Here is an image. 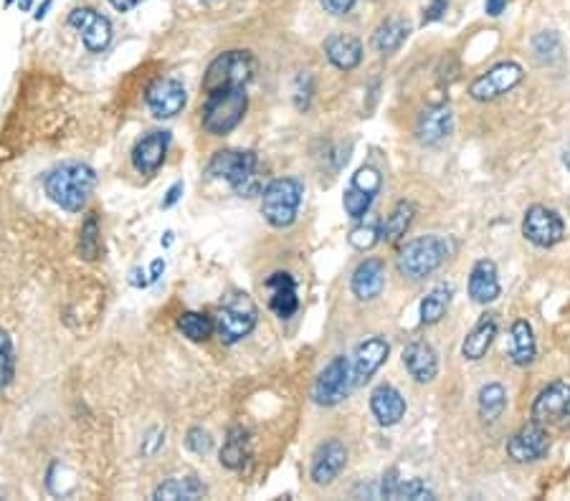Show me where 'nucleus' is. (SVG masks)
<instances>
[{
  "mask_svg": "<svg viewBox=\"0 0 570 501\" xmlns=\"http://www.w3.org/2000/svg\"><path fill=\"white\" fill-rule=\"evenodd\" d=\"M46 195L54 200L59 208L69 213H79L87 208L89 198L97 185V175L84 162H66L46 175Z\"/></svg>",
  "mask_w": 570,
  "mask_h": 501,
  "instance_id": "nucleus-1",
  "label": "nucleus"
},
{
  "mask_svg": "<svg viewBox=\"0 0 570 501\" xmlns=\"http://www.w3.org/2000/svg\"><path fill=\"white\" fill-rule=\"evenodd\" d=\"M246 109H249V97H246L244 87L221 89V92L206 94V104H203V130L216 137L228 135V132L239 127Z\"/></svg>",
  "mask_w": 570,
  "mask_h": 501,
  "instance_id": "nucleus-2",
  "label": "nucleus"
},
{
  "mask_svg": "<svg viewBox=\"0 0 570 501\" xmlns=\"http://www.w3.org/2000/svg\"><path fill=\"white\" fill-rule=\"evenodd\" d=\"M256 322H259V309H256L254 299L244 291H234L223 299L221 309H218L216 319V332L221 337L223 345H236L244 337H249L254 332Z\"/></svg>",
  "mask_w": 570,
  "mask_h": 501,
  "instance_id": "nucleus-3",
  "label": "nucleus"
},
{
  "mask_svg": "<svg viewBox=\"0 0 570 501\" xmlns=\"http://www.w3.org/2000/svg\"><path fill=\"white\" fill-rule=\"evenodd\" d=\"M449 251L451 246L444 236H424L408 241L398 256V271L411 281L426 279L449 259Z\"/></svg>",
  "mask_w": 570,
  "mask_h": 501,
  "instance_id": "nucleus-4",
  "label": "nucleus"
},
{
  "mask_svg": "<svg viewBox=\"0 0 570 501\" xmlns=\"http://www.w3.org/2000/svg\"><path fill=\"white\" fill-rule=\"evenodd\" d=\"M304 198V185L297 178H279L269 183L261 195V213L274 228H289L297 221L299 205Z\"/></svg>",
  "mask_w": 570,
  "mask_h": 501,
  "instance_id": "nucleus-5",
  "label": "nucleus"
},
{
  "mask_svg": "<svg viewBox=\"0 0 570 501\" xmlns=\"http://www.w3.org/2000/svg\"><path fill=\"white\" fill-rule=\"evenodd\" d=\"M256 74V59L249 51H226V54L216 56L208 66L206 76H203V92L213 94L221 89L244 87L254 79Z\"/></svg>",
  "mask_w": 570,
  "mask_h": 501,
  "instance_id": "nucleus-6",
  "label": "nucleus"
},
{
  "mask_svg": "<svg viewBox=\"0 0 570 501\" xmlns=\"http://www.w3.org/2000/svg\"><path fill=\"white\" fill-rule=\"evenodd\" d=\"M256 155L251 150H221L208 162V175L218 180H226L239 195L249 198L254 193V173H256Z\"/></svg>",
  "mask_w": 570,
  "mask_h": 501,
  "instance_id": "nucleus-7",
  "label": "nucleus"
},
{
  "mask_svg": "<svg viewBox=\"0 0 570 501\" xmlns=\"http://www.w3.org/2000/svg\"><path fill=\"white\" fill-rule=\"evenodd\" d=\"M522 236L538 248H553L555 243L563 241L565 223L558 211L548 205H532L527 208L525 221H522Z\"/></svg>",
  "mask_w": 570,
  "mask_h": 501,
  "instance_id": "nucleus-8",
  "label": "nucleus"
},
{
  "mask_svg": "<svg viewBox=\"0 0 570 501\" xmlns=\"http://www.w3.org/2000/svg\"><path fill=\"white\" fill-rule=\"evenodd\" d=\"M532 421L540 426H568L570 423V383L555 380L532 403Z\"/></svg>",
  "mask_w": 570,
  "mask_h": 501,
  "instance_id": "nucleus-9",
  "label": "nucleus"
},
{
  "mask_svg": "<svg viewBox=\"0 0 570 501\" xmlns=\"http://www.w3.org/2000/svg\"><path fill=\"white\" fill-rule=\"evenodd\" d=\"M522 66L515 61H502V64L492 66L487 74H482L479 79L472 81L469 94H472L474 102H494L500 99L502 94L512 92L522 81Z\"/></svg>",
  "mask_w": 570,
  "mask_h": 501,
  "instance_id": "nucleus-10",
  "label": "nucleus"
},
{
  "mask_svg": "<svg viewBox=\"0 0 570 501\" xmlns=\"http://www.w3.org/2000/svg\"><path fill=\"white\" fill-rule=\"evenodd\" d=\"M353 385V375H350V362L345 357H332L330 365L317 375L315 388H312V398L317 405H337L342 398H348V390Z\"/></svg>",
  "mask_w": 570,
  "mask_h": 501,
  "instance_id": "nucleus-11",
  "label": "nucleus"
},
{
  "mask_svg": "<svg viewBox=\"0 0 570 501\" xmlns=\"http://www.w3.org/2000/svg\"><path fill=\"white\" fill-rule=\"evenodd\" d=\"M145 102L147 107H150L152 117L173 119L183 112L185 102H188V94H185V87L178 79H158L147 89Z\"/></svg>",
  "mask_w": 570,
  "mask_h": 501,
  "instance_id": "nucleus-12",
  "label": "nucleus"
},
{
  "mask_svg": "<svg viewBox=\"0 0 570 501\" xmlns=\"http://www.w3.org/2000/svg\"><path fill=\"white\" fill-rule=\"evenodd\" d=\"M550 448V436L540 423H527L522 426L515 436L507 441V453H510L512 461L517 464H532V461H540V458L548 453Z\"/></svg>",
  "mask_w": 570,
  "mask_h": 501,
  "instance_id": "nucleus-13",
  "label": "nucleus"
},
{
  "mask_svg": "<svg viewBox=\"0 0 570 501\" xmlns=\"http://www.w3.org/2000/svg\"><path fill=\"white\" fill-rule=\"evenodd\" d=\"M69 23L82 31V41L92 54H102L112 41V23L94 8H76L69 16Z\"/></svg>",
  "mask_w": 570,
  "mask_h": 501,
  "instance_id": "nucleus-14",
  "label": "nucleus"
},
{
  "mask_svg": "<svg viewBox=\"0 0 570 501\" xmlns=\"http://www.w3.org/2000/svg\"><path fill=\"white\" fill-rule=\"evenodd\" d=\"M345 464H348V448L342 446L340 441H335V438L322 443L317 448L315 458H312V481L317 486H330L342 474Z\"/></svg>",
  "mask_w": 570,
  "mask_h": 501,
  "instance_id": "nucleus-15",
  "label": "nucleus"
},
{
  "mask_svg": "<svg viewBox=\"0 0 570 501\" xmlns=\"http://www.w3.org/2000/svg\"><path fill=\"white\" fill-rule=\"evenodd\" d=\"M170 147V132H150L132 150V165L140 175H155L163 167Z\"/></svg>",
  "mask_w": 570,
  "mask_h": 501,
  "instance_id": "nucleus-16",
  "label": "nucleus"
},
{
  "mask_svg": "<svg viewBox=\"0 0 570 501\" xmlns=\"http://www.w3.org/2000/svg\"><path fill=\"white\" fill-rule=\"evenodd\" d=\"M451 130H454V114L449 104H434L424 109L416 122V137L421 145H439L451 135Z\"/></svg>",
  "mask_w": 570,
  "mask_h": 501,
  "instance_id": "nucleus-17",
  "label": "nucleus"
},
{
  "mask_svg": "<svg viewBox=\"0 0 570 501\" xmlns=\"http://www.w3.org/2000/svg\"><path fill=\"white\" fill-rule=\"evenodd\" d=\"M388 352H391V347L380 337H368L363 345H358L353 362V385L368 383L375 375V370L388 360Z\"/></svg>",
  "mask_w": 570,
  "mask_h": 501,
  "instance_id": "nucleus-18",
  "label": "nucleus"
},
{
  "mask_svg": "<svg viewBox=\"0 0 570 501\" xmlns=\"http://www.w3.org/2000/svg\"><path fill=\"white\" fill-rule=\"evenodd\" d=\"M266 289L272 291L269 307L279 319H289L297 314L299 299H297V281L287 271H277L266 279Z\"/></svg>",
  "mask_w": 570,
  "mask_h": 501,
  "instance_id": "nucleus-19",
  "label": "nucleus"
},
{
  "mask_svg": "<svg viewBox=\"0 0 570 501\" xmlns=\"http://www.w3.org/2000/svg\"><path fill=\"white\" fill-rule=\"evenodd\" d=\"M353 294L360 302H373L380 297V291L386 286V264L380 259H365L358 269L353 271Z\"/></svg>",
  "mask_w": 570,
  "mask_h": 501,
  "instance_id": "nucleus-20",
  "label": "nucleus"
},
{
  "mask_svg": "<svg viewBox=\"0 0 570 501\" xmlns=\"http://www.w3.org/2000/svg\"><path fill=\"white\" fill-rule=\"evenodd\" d=\"M403 365L416 383H431L439 372V357L429 342H411L403 350Z\"/></svg>",
  "mask_w": 570,
  "mask_h": 501,
  "instance_id": "nucleus-21",
  "label": "nucleus"
},
{
  "mask_svg": "<svg viewBox=\"0 0 570 501\" xmlns=\"http://www.w3.org/2000/svg\"><path fill=\"white\" fill-rule=\"evenodd\" d=\"M370 410L380 426H396L406 415V400L393 385H378L370 395Z\"/></svg>",
  "mask_w": 570,
  "mask_h": 501,
  "instance_id": "nucleus-22",
  "label": "nucleus"
},
{
  "mask_svg": "<svg viewBox=\"0 0 570 501\" xmlns=\"http://www.w3.org/2000/svg\"><path fill=\"white\" fill-rule=\"evenodd\" d=\"M500 279H497V266L489 259H482L474 264L472 274H469V297L477 304H492L500 297Z\"/></svg>",
  "mask_w": 570,
  "mask_h": 501,
  "instance_id": "nucleus-23",
  "label": "nucleus"
},
{
  "mask_svg": "<svg viewBox=\"0 0 570 501\" xmlns=\"http://www.w3.org/2000/svg\"><path fill=\"white\" fill-rule=\"evenodd\" d=\"M325 54L330 64L340 71H353L363 61V44L355 36L335 33L325 41Z\"/></svg>",
  "mask_w": 570,
  "mask_h": 501,
  "instance_id": "nucleus-24",
  "label": "nucleus"
},
{
  "mask_svg": "<svg viewBox=\"0 0 570 501\" xmlns=\"http://www.w3.org/2000/svg\"><path fill=\"white\" fill-rule=\"evenodd\" d=\"M208 494V486L203 484L198 476H178V479H168L152 491V499L155 501H196L203 499Z\"/></svg>",
  "mask_w": 570,
  "mask_h": 501,
  "instance_id": "nucleus-25",
  "label": "nucleus"
},
{
  "mask_svg": "<svg viewBox=\"0 0 570 501\" xmlns=\"http://www.w3.org/2000/svg\"><path fill=\"white\" fill-rule=\"evenodd\" d=\"M494 337H497V319H494V314H482L472 332L467 334V340H464L462 355L467 360H482L489 352V347H492Z\"/></svg>",
  "mask_w": 570,
  "mask_h": 501,
  "instance_id": "nucleus-26",
  "label": "nucleus"
},
{
  "mask_svg": "<svg viewBox=\"0 0 570 501\" xmlns=\"http://www.w3.org/2000/svg\"><path fill=\"white\" fill-rule=\"evenodd\" d=\"M411 26H408L406 18L391 16L388 21H383L378 26V31L373 33V49L378 54H396L403 44H406Z\"/></svg>",
  "mask_w": 570,
  "mask_h": 501,
  "instance_id": "nucleus-27",
  "label": "nucleus"
},
{
  "mask_svg": "<svg viewBox=\"0 0 570 501\" xmlns=\"http://www.w3.org/2000/svg\"><path fill=\"white\" fill-rule=\"evenodd\" d=\"M535 352H538V347H535V334H532L530 322L517 319L510 329V360L515 365L527 367L535 360Z\"/></svg>",
  "mask_w": 570,
  "mask_h": 501,
  "instance_id": "nucleus-28",
  "label": "nucleus"
},
{
  "mask_svg": "<svg viewBox=\"0 0 570 501\" xmlns=\"http://www.w3.org/2000/svg\"><path fill=\"white\" fill-rule=\"evenodd\" d=\"M413 216H416V208H413V203H408V200H401V203L393 208L391 216L380 223V241H386V243L401 241V238L408 233V228H411Z\"/></svg>",
  "mask_w": 570,
  "mask_h": 501,
  "instance_id": "nucleus-29",
  "label": "nucleus"
},
{
  "mask_svg": "<svg viewBox=\"0 0 570 501\" xmlns=\"http://www.w3.org/2000/svg\"><path fill=\"white\" fill-rule=\"evenodd\" d=\"M251 453V443H249V433L244 428H231L228 431L226 443L221 448V466L226 469L236 471L246 464V458Z\"/></svg>",
  "mask_w": 570,
  "mask_h": 501,
  "instance_id": "nucleus-30",
  "label": "nucleus"
},
{
  "mask_svg": "<svg viewBox=\"0 0 570 501\" xmlns=\"http://www.w3.org/2000/svg\"><path fill=\"white\" fill-rule=\"evenodd\" d=\"M451 302V286L439 284L429 291L421 302V324L431 327V324H439L444 319L446 309Z\"/></svg>",
  "mask_w": 570,
  "mask_h": 501,
  "instance_id": "nucleus-31",
  "label": "nucleus"
},
{
  "mask_svg": "<svg viewBox=\"0 0 570 501\" xmlns=\"http://www.w3.org/2000/svg\"><path fill=\"white\" fill-rule=\"evenodd\" d=\"M178 329L190 342H206L216 332V324H213V319L208 314L183 312L178 317Z\"/></svg>",
  "mask_w": 570,
  "mask_h": 501,
  "instance_id": "nucleus-32",
  "label": "nucleus"
},
{
  "mask_svg": "<svg viewBox=\"0 0 570 501\" xmlns=\"http://www.w3.org/2000/svg\"><path fill=\"white\" fill-rule=\"evenodd\" d=\"M507 408V393L500 383L484 385L479 390V415L484 421H497Z\"/></svg>",
  "mask_w": 570,
  "mask_h": 501,
  "instance_id": "nucleus-33",
  "label": "nucleus"
},
{
  "mask_svg": "<svg viewBox=\"0 0 570 501\" xmlns=\"http://www.w3.org/2000/svg\"><path fill=\"white\" fill-rule=\"evenodd\" d=\"M99 251H102V231H99V218L89 213L82 223V233H79V256L84 261H97Z\"/></svg>",
  "mask_w": 570,
  "mask_h": 501,
  "instance_id": "nucleus-34",
  "label": "nucleus"
},
{
  "mask_svg": "<svg viewBox=\"0 0 570 501\" xmlns=\"http://www.w3.org/2000/svg\"><path fill=\"white\" fill-rule=\"evenodd\" d=\"M16 375V355H13V342L6 329H0V390L8 388Z\"/></svg>",
  "mask_w": 570,
  "mask_h": 501,
  "instance_id": "nucleus-35",
  "label": "nucleus"
},
{
  "mask_svg": "<svg viewBox=\"0 0 570 501\" xmlns=\"http://www.w3.org/2000/svg\"><path fill=\"white\" fill-rule=\"evenodd\" d=\"M342 205H345V211H348L350 218H363L365 213L370 211V205H373V195L363 193V190H358L355 185H350V188L345 190V195H342Z\"/></svg>",
  "mask_w": 570,
  "mask_h": 501,
  "instance_id": "nucleus-36",
  "label": "nucleus"
},
{
  "mask_svg": "<svg viewBox=\"0 0 570 501\" xmlns=\"http://www.w3.org/2000/svg\"><path fill=\"white\" fill-rule=\"evenodd\" d=\"M396 499L426 501V499H434V491H431L421 479H401V484H398V491H396Z\"/></svg>",
  "mask_w": 570,
  "mask_h": 501,
  "instance_id": "nucleus-37",
  "label": "nucleus"
},
{
  "mask_svg": "<svg viewBox=\"0 0 570 501\" xmlns=\"http://www.w3.org/2000/svg\"><path fill=\"white\" fill-rule=\"evenodd\" d=\"M348 238H350V246L358 248V251H370V248L380 241V226H375V223L358 226L350 231Z\"/></svg>",
  "mask_w": 570,
  "mask_h": 501,
  "instance_id": "nucleus-38",
  "label": "nucleus"
},
{
  "mask_svg": "<svg viewBox=\"0 0 570 501\" xmlns=\"http://www.w3.org/2000/svg\"><path fill=\"white\" fill-rule=\"evenodd\" d=\"M185 446H188V451L196 453V456H206V453H211L213 448V438L211 433L196 426L185 433Z\"/></svg>",
  "mask_w": 570,
  "mask_h": 501,
  "instance_id": "nucleus-39",
  "label": "nucleus"
},
{
  "mask_svg": "<svg viewBox=\"0 0 570 501\" xmlns=\"http://www.w3.org/2000/svg\"><path fill=\"white\" fill-rule=\"evenodd\" d=\"M380 173L378 170H373V167H360L358 173H355V178H353V185L358 190H363V193H368V195H378V190H380Z\"/></svg>",
  "mask_w": 570,
  "mask_h": 501,
  "instance_id": "nucleus-40",
  "label": "nucleus"
},
{
  "mask_svg": "<svg viewBox=\"0 0 570 501\" xmlns=\"http://www.w3.org/2000/svg\"><path fill=\"white\" fill-rule=\"evenodd\" d=\"M165 443V431L163 428H150L147 436L142 438V456H152V453H158V448Z\"/></svg>",
  "mask_w": 570,
  "mask_h": 501,
  "instance_id": "nucleus-41",
  "label": "nucleus"
},
{
  "mask_svg": "<svg viewBox=\"0 0 570 501\" xmlns=\"http://www.w3.org/2000/svg\"><path fill=\"white\" fill-rule=\"evenodd\" d=\"M398 484H401L398 471L391 469L386 476H383V481H380V496H383V499H396Z\"/></svg>",
  "mask_w": 570,
  "mask_h": 501,
  "instance_id": "nucleus-42",
  "label": "nucleus"
},
{
  "mask_svg": "<svg viewBox=\"0 0 570 501\" xmlns=\"http://www.w3.org/2000/svg\"><path fill=\"white\" fill-rule=\"evenodd\" d=\"M320 3L327 13H332V16H345V13L353 11L355 6V0H320Z\"/></svg>",
  "mask_w": 570,
  "mask_h": 501,
  "instance_id": "nucleus-43",
  "label": "nucleus"
},
{
  "mask_svg": "<svg viewBox=\"0 0 570 501\" xmlns=\"http://www.w3.org/2000/svg\"><path fill=\"white\" fill-rule=\"evenodd\" d=\"M446 6H449V0H429V6L424 8V23L439 21L446 13Z\"/></svg>",
  "mask_w": 570,
  "mask_h": 501,
  "instance_id": "nucleus-44",
  "label": "nucleus"
},
{
  "mask_svg": "<svg viewBox=\"0 0 570 501\" xmlns=\"http://www.w3.org/2000/svg\"><path fill=\"white\" fill-rule=\"evenodd\" d=\"M130 284L137 286V289H145V286L152 284V281H150V276H147V271L132 269L130 271Z\"/></svg>",
  "mask_w": 570,
  "mask_h": 501,
  "instance_id": "nucleus-45",
  "label": "nucleus"
},
{
  "mask_svg": "<svg viewBox=\"0 0 570 501\" xmlns=\"http://www.w3.org/2000/svg\"><path fill=\"white\" fill-rule=\"evenodd\" d=\"M180 195H183V183H175L173 188L168 190V195L163 198V208H173V205L180 200Z\"/></svg>",
  "mask_w": 570,
  "mask_h": 501,
  "instance_id": "nucleus-46",
  "label": "nucleus"
},
{
  "mask_svg": "<svg viewBox=\"0 0 570 501\" xmlns=\"http://www.w3.org/2000/svg\"><path fill=\"white\" fill-rule=\"evenodd\" d=\"M505 8H507V0H487L484 11H487V16L497 18V16H502V13H505Z\"/></svg>",
  "mask_w": 570,
  "mask_h": 501,
  "instance_id": "nucleus-47",
  "label": "nucleus"
},
{
  "mask_svg": "<svg viewBox=\"0 0 570 501\" xmlns=\"http://www.w3.org/2000/svg\"><path fill=\"white\" fill-rule=\"evenodd\" d=\"M109 3H112V6L117 8V11H120V13H127V11H135V8L140 6L142 0H109Z\"/></svg>",
  "mask_w": 570,
  "mask_h": 501,
  "instance_id": "nucleus-48",
  "label": "nucleus"
},
{
  "mask_svg": "<svg viewBox=\"0 0 570 501\" xmlns=\"http://www.w3.org/2000/svg\"><path fill=\"white\" fill-rule=\"evenodd\" d=\"M163 271H165V261L163 259L152 261V264H150V281H158Z\"/></svg>",
  "mask_w": 570,
  "mask_h": 501,
  "instance_id": "nucleus-49",
  "label": "nucleus"
},
{
  "mask_svg": "<svg viewBox=\"0 0 570 501\" xmlns=\"http://www.w3.org/2000/svg\"><path fill=\"white\" fill-rule=\"evenodd\" d=\"M51 6H54V3H51V0H44V6H41V8H38V11H36V21H44L46 13L51 11Z\"/></svg>",
  "mask_w": 570,
  "mask_h": 501,
  "instance_id": "nucleus-50",
  "label": "nucleus"
},
{
  "mask_svg": "<svg viewBox=\"0 0 570 501\" xmlns=\"http://www.w3.org/2000/svg\"><path fill=\"white\" fill-rule=\"evenodd\" d=\"M33 0H21V11H31Z\"/></svg>",
  "mask_w": 570,
  "mask_h": 501,
  "instance_id": "nucleus-51",
  "label": "nucleus"
},
{
  "mask_svg": "<svg viewBox=\"0 0 570 501\" xmlns=\"http://www.w3.org/2000/svg\"><path fill=\"white\" fill-rule=\"evenodd\" d=\"M170 243H173V233H165V246H170Z\"/></svg>",
  "mask_w": 570,
  "mask_h": 501,
  "instance_id": "nucleus-52",
  "label": "nucleus"
},
{
  "mask_svg": "<svg viewBox=\"0 0 570 501\" xmlns=\"http://www.w3.org/2000/svg\"><path fill=\"white\" fill-rule=\"evenodd\" d=\"M565 165H570V147L565 150Z\"/></svg>",
  "mask_w": 570,
  "mask_h": 501,
  "instance_id": "nucleus-53",
  "label": "nucleus"
},
{
  "mask_svg": "<svg viewBox=\"0 0 570 501\" xmlns=\"http://www.w3.org/2000/svg\"><path fill=\"white\" fill-rule=\"evenodd\" d=\"M11 3H13V0H6V6H11Z\"/></svg>",
  "mask_w": 570,
  "mask_h": 501,
  "instance_id": "nucleus-54",
  "label": "nucleus"
}]
</instances>
